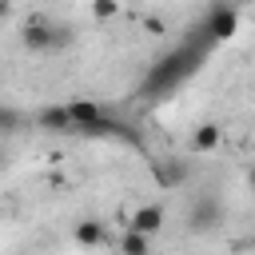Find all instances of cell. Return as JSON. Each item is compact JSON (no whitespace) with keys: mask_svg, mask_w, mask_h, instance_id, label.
I'll return each mask as SVG.
<instances>
[{"mask_svg":"<svg viewBox=\"0 0 255 255\" xmlns=\"http://www.w3.org/2000/svg\"><path fill=\"white\" fill-rule=\"evenodd\" d=\"M195 60H199V52L187 44V48H179V52H171L167 60H159L151 72H147V80H143V92H167L171 84H179L191 68H195Z\"/></svg>","mask_w":255,"mask_h":255,"instance_id":"obj_1","label":"cell"},{"mask_svg":"<svg viewBox=\"0 0 255 255\" xmlns=\"http://www.w3.org/2000/svg\"><path fill=\"white\" fill-rule=\"evenodd\" d=\"M68 40H72L68 28H52V24H44V20H32V24L24 28V44L36 48V52H44V48H60V44H68Z\"/></svg>","mask_w":255,"mask_h":255,"instance_id":"obj_2","label":"cell"},{"mask_svg":"<svg viewBox=\"0 0 255 255\" xmlns=\"http://www.w3.org/2000/svg\"><path fill=\"white\" fill-rule=\"evenodd\" d=\"M215 223H223V211L211 195H199L191 207H187V231H211Z\"/></svg>","mask_w":255,"mask_h":255,"instance_id":"obj_3","label":"cell"},{"mask_svg":"<svg viewBox=\"0 0 255 255\" xmlns=\"http://www.w3.org/2000/svg\"><path fill=\"white\" fill-rule=\"evenodd\" d=\"M163 219H167V211L159 207V203H139L131 215H128V231H139V235H155L159 227H163Z\"/></svg>","mask_w":255,"mask_h":255,"instance_id":"obj_4","label":"cell"},{"mask_svg":"<svg viewBox=\"0 0 255 255\" xmlns=\"http://www.w3.org/2000/svg\"><path fill=\"white\" fill-rule=\"evenodd\" d=\"M235 28H239V12L219 4V8H211L207 24H203V36L207 40H227V36H235Z\"/></svg>","mask_w":255,"mask_h":255,"instance_id":"obj_5","label":"cell"},{"mask_svg":"<svg viewBox=\"0 0 255 255\" xmlns=\"http://www.w3.org/2000/svg\"><path fill=\"white\" fill-rule=\"evenodd\" d=\"M219 139H223V128L207 120V124H199V128L191 131V139H187V147L203 155V151H215V147H219Z\"/></svg>","mask_w":255,"mask_h":255,"instance_id":"obj_6","label":"cell"},{"mask_svg":"<svg viewBox=\"0 0 255 255\" xmlns=\"http://www.w3.org/2000/svg\"><path fill=\"white\" fill-rule=\"evenodd\" d=\"M72 239H76L80 247H104V243H108V231H104L100 219H80V223L72 227Z\"/></svg>","mask_w":255,"mask_h":255,"instance_id":"obj_7","label":"cell"},{"mask_svg":"<svg viewBox=\"0 0 255 255\" xmlns=\"http://www.w3.org/2000/svg\"><path fill=\"white\" fill-rule=\"evenodd\" d=\"M120 251H124V255H151V251H147V235H139V231H124Z\"/></svg>","mask_w":255,"mask_h":255,"instance_id":"obj_8","label":"cell"},{"mask_svg":"<svg viewBox=\"0 0 255 255\" xmlns=\"http://www.w3.org/2000/svg\"><path fill=\"white\" fill-rule=\"evenodd\" d=\"M151 171H155V179H159L163 187H175V183L183 179V167H167V163H155Z\"/></svg>","mask_w":255,"mask_h":255,"instance_id":"obj_9","label":"cell"},{"mask_svg":"<svg viewBox=\"0 0 255 255\" xmlns=\"http://www.w3.org/2000/svg\"><path fill=\"white\" fill-rule=\"evenodd\" d=\"M92 12L100 20H108V16H116V0H92Z\"/></svg>","mask_w":255,"mask_h":255,"instance_id":"obj_10","label":"cell"},{"mask_svg":"<svg viewBox=\"0 0 255 255\" xmlns=\"http://www.w3.org/2000/svg\"><path fill=\"white\" fill-rule=\"evenodd\" d=\"M4 12H8V0H0V16H4Z\"/></svg>","mask_w":255,"mask_h":255,"instance_id":"obj_11","label":"cell"}]
</instances>
